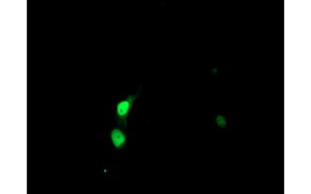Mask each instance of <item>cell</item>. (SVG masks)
I'll return each instance as SVG.
<instances>
[{"label":"cell","mask_w":311,"mask_h":194,"mask_svg":"<svg viewBox=\"0 0 311 194\" xmlns=\"http://www.w3.org/2000/svg\"><path fill=\"white\" fill-rule=\"evenodd\" d=\"M141 88H139L136 93L129 95L127 98L119 102L116 107V114L119 123L125 128L127 127V120L131 112L135 101L141 93Z\"/></svg>","instance_id":"cell-1"},{"label":"cell","mask_w":311,"mask_h":194,"mask_svg":"<svg viewBox=\"0 0 311 194\" xmlns=\"http://www.w3.org/2000/svg\"><path fill=\"white\" fill-rule=\"evenodd\" d=\"M111 138L113 144L116 148L123 147L127 141L126 136L124 132L118 129L113 130L111 134Z\"/></svg>","instance_id":"cell-2"}]
</instances>
